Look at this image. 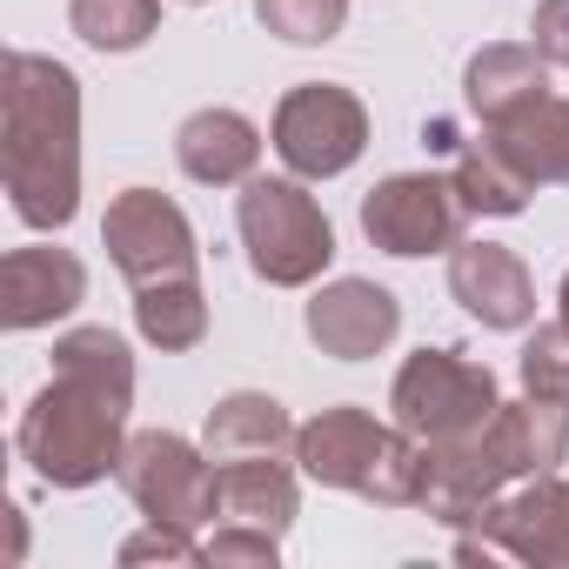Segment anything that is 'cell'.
<instances>
[{
	"mask_svg": "<svg viewBox=\"0 0 569 569\" xmlns=\"http://www.w3.org/2000/svg\"><path fill=\"white\" fill-rule=\"evenodd\" d=\"M121 562H208L201 542L188 529H168V522H148L141 536L121 542Z\"/></svg>",
	"mask_w": 569,
	"mask_h": 569,
	"instance_id": "4316f807",
	"label": "cell"
},
{
	"mask_svg": "<svg viewBox=\"0 0 569 569\" xmlns=\"http://www.w3.org/2000/svg\"><path fill=\"white\" fill-rule=\"evenodd\" d=\"M201 449L208 462H241V456H281L296 449V422L274 396L261 389H234L208 409V429H201Z\"/></svg>",
	"mask_w": 569,
	"mask_h": 569,
	"instance_id": "d6986e66",
	"label": "cell"
},
{
	"mask_svg": "<svg viewBox=\"0 0 569 569\" xmlns=\"http://www.w3.org/2000/svg\"><path fill=\"white\" fill-rule=\"evenodd\" d=\"M449 181H456V194H462V208L469 214H522L529 208V194H536V181L482 134L476 148H462L456 154V168H449Z\"/></svg>",
	"mask_w": 569,
	"mask_h": 569,
	"instance_id": "7402d4cb",
	"label": "cell"
},
{
	"mask_svg": "<svg viewBox=\"0 0 569 569\" xmlns=\"http://www.w3.org/2000/svg\"><path fill=\"white\" fill-rule=\"evenodd\" d=\"M556 302H562V316H556V322L569 329V274H562V296H556Z\"/></svg>",
	"mask_w": 569,
	"mask_h": 569,
	"instance_id": "f1b7e54d",
	"label": "cell"
},
{
	"mask_svg": "<svg viewBox=\"0 0 569 569\" xmlns=\"http://www.w3.org/2000/svg\"><path fill=\"white\" fill-rule=\"evenodd\" d=\"M389 409H396V422H402L416 442L442 449V442L476 436V429L502 409V389H496L489 362H469L462 349H416V356L396 369Z\"/></svg>",
	"mask_w": 569,
	"mask_h": 569,
	"instance_id": "5b68a950",
	"label": "cell"
},
{
	"mask_svg": "<svg viewBox=\"0 0 569 569\" xmlns=\"http://www.w3.org/2000/svg\"><path fill=\"white\" fill-rule=\"evenodd\" d=\"M174 161L201 188H241L261 161V128L234 108H201L174 128Z\"/></svg>",
	"mask_w": 569,
	"mask_h": 569,
	"instance_id": "2e32d148",
	"label": "cell"
},
{
	"mask_svg": "<svg viewBox=\"0 0 569 569\" xmlns=\"http://www.w3.org/2000/svg\"><path fill=\"white\" fill-rule=\"evenodd\" d=\"M134 329H141V342L161 349V356L201 349V342H208V296H201V274L134 289Z\"/></svg>",
	"mask_w": 569,
	"mask_h": 569,
	"instance_id": "44dd1931",
	"label": "cell"
},
{
	"mask_svg": "<svg viewBox=\"0 0 569 569\" xmlns=\"http://www.w3.org/2000/svg\"><path fill=\"white\" fill-rule=\"evenodd\" d=\"M101 248L108 261L121 268L128 289H154V281H188L201 268V248H194V228L188 214L154 194V188H128L108 201L101 214Z\"/></svg>",
	"mask_w": 569,
	"mask_h": 569,
	"instance_id": "ba28073f",
	"label": "cell"
},
{
	"mask_svg": "<svg viewBox=\"0 0 569 569\" xmlns=\"http://www.w3.org/2000/svg\"><path fill=\"white\" fill-rule=\"evenodd\" d=\"M134 409V356L114 329H68L48 389L21 409V456L48 489H94L121 469Z\"/></svg>",
	"mask_w": 569,
	"mask_h": 569,
	"instance_id": "6da1fadb",
	"label": "cell"
},
{
	"mask_svg": "<svg viewBox=\"0 0 569 569\" xmlns=\"http://www.w3.org/2000/svg\"><path fill=\"white\" fill-rule=\"evenodd\" d=\"M522 389L529 396H569V329L562 322H549V329H536L529 342H522Z\"/></svg>",
	"mask_w": 569,
	"mask_h": 569,
	"instance_id": "d4e9b609",
	"label": "cell"
},
{
	"mask_svg": "<svg viewBox=\"0 0 569 569\" xmlns=\"http://www.w3.org/2000/svg\"><path fill=\"white\" fill-rule=\"evenodd\" d=\"M88 302V268L68 248H8L0 254V329H48Z\"/></svg>",
	"mask_w": 569,
	"mask_h": 569,
	"instance_id": "7c38bea8",
	"label": "cell"
},
{
	"mask_svg": "<svg viewBox=\"0 0 569 569\" xmlns=\"http://www.w3.org/2000/svg\"><path fill=\"white\" fill-rule=\"evenodd\" d=\"M0 181L28 228H68L81 208V81L54 54L0 61Z\"/></svg>",
	"mask_w": 569,
	"mask_h": 569,
	"instance_id": "7a4b0ae2",
	"label": "cell"
},
{
	"mask_svg": "<svg viewBox=\"0 0 569 569\" xmlns=\"http://www.w3.org/2000/svg\"><path fill=\"white\" fill-rule=\"evenodd\" d=\"M402 336V302L369 274H342L309 302V342L336 362H369Z\"/></svg>",
	"mask_w": 569,
	"mask_h": 569,
	"instance_id": "8fae6325",
	"label": "cell"
},
{
	"mask_svg": "<svg viewBox=\"0 0 569 569\" xmlns=\"http://www.w3.org/2000/svg\"><path fill=\"white\" fill-rule=\"evenodd\" d=\"M268 141H274V154H281V168H289V174L336 181L369 148V108L349 88H336V81H302V88L281 94Z\"/></svg>",
	"mask_w": 569,
	"mask_h": 569,
	"instance_id": "8992f818",
	"label": "cell"
},
{
	"mask_svg": "<svg viewBox=\"0 0 569 569\" xmlns=\"http://www.w3.org/2000/svg\"><path fill=\"white\" fill-rule=\"evenodd\" d=\"M496 462L509 469V482H529V476H549L562 456H569V396H529L522 402H502L489 422H482Z\"/></svg>",
	"mask_w": 569,
	"mask_h": 569,
	"instance_id": "9a60e30c",
	"label": "cell"
},
{
	"mask_svg": "<svg viewBox=\"0 0 569 569\" xmlns=\"http://www.w3.org/2000/svg\"><path fill=\"white\" fill-rule=\"evenodd\" d=\"M214 509L221 522H254V529H289L302 516V482L281 456H241L214 462Z\"/></svg>",
	"mask_w": 569,
	"mask_h": 569,
	"instance_id": "ac0fdd59",
	"label": "cell"
},
{
	"mask_svg": "<svg viewBox=\"0 0 569 569\" xmlns=\"http://www.w3.org/2000/svg\"><path fill=\"white\" fill-rule=\"evenodd\" d=\"M449 296L482 329H529L536 322V281L516 248L502 241H456L449 248Z\"/></svg>",
	"mask_w": 569,
	"mask_h": 569,
	"instance_id": "4fadbf2b",
	"label": "cell"
},
{
	"mask_svg": "<svg viewBox=\"0 0 569 569\" xmlns=\"http://www.w3.org/2000/svg\"><path fill=\"white\" fill-rule=\"evenodd\" d=\"M529 48H536L549 68H569V0H536Z\"/></svg>",
	"mask_w": 569,
	"mask_h": 569,
	"instance_id": "83f0119b",
	"label": "cell"
},
{
	"mask_svg": "<svg viewBox=\"0 0 569 569\" xmlns=\"http://www.w3.org/2000/svg\"><path fill=\"white\" fill-rule=\"evenodd\" d=\"M181 8H208V0H181Z\"/></svg>",
	"mask_w": 569,
	"mask_h": 569,
	"instance_id": "f546056e",
	"label": "cell"
},
{
	"mask_svg": "<svg viewBox=\"0 0 569 569\" xmlns=\"http://www.w3.org/2000/svg\"><path fill=\"white\" fill-rule=\"evenodd\" d=\"M476 542H462V556H509L529 569H569V476H529L516 496H496L476 522Z\"/></svg>",
	"mask_w": 569,
	"mask_h": 569,
	"instance_id": "30bf717a",
	"label": "cell"
},
{
	"mask_svg": "<svg viewBox=\"0 0 569 569\" xmlns=\"http://www.w3.org/2000/svg\"><path fill=\"white\" fill-rule=\"evenodd\" d=\"M254 21L289 48H329L349 21V0H254Z\"/></svg>",
	"mask_w": 569,
	"mask_h": 569,
	"instance_id": "cb8c5ba5",
	"label": "cell"
},
{
	"mask_svg": "<svg viewBox=\"0 0 569 569\" xmlns=\"http://www.w3.org/2000/svg\"><path fill=\"white\" fill-rule=\"evenodd\" d=\"M234 228L248 248V268L268 289H309L322 281V268L336 261V228L322 214V201L302 188V174H248L241 201H234Z\"/></svg>",
	"mask_w": 569,
	"mask_h": 569,
	"instance_id": "277c9868",
	"label": "cell"
},
{
	"mask_svg": "<svg viewBox=\"0 0 569 569\" xmlns=\"http://www.w3.org/2000/svg\"><path fill=\"white\" fill-rule=\"evenodd\" d=\"M462 194L449 174H389L362 194V234L382 248V254H449L462 241Z\"/></svg>",
	"mask_w": 569,
	"mask_h": 569,
	"instance_id": "9c48e42d",
	"label": "cell"
},
{
	"mask_svg": "<svg viewBox=\"0 0 569 569\" xmlns=\"http://www.w3.org/2000/svg\"><path fill=\"white\" fill-rule=\"evenodd\" d=\"M68 28L101 54H134L161 28V0H68Z\"/></svg>",
	"mask_w": 569,
	"mask_h": 569,
	"instance_id": "603a6c76",
	"label": "cell"
},
{
	"mask_svg": "<svg viewBox=\"0 0 569 569\" xmlns=\"http://www.w3.org/2000/svg\"><path fill=\"white\" fill-rule=\"evenodd\" d=\"M489 141L536 181V188H569V101L542 94L536 108H522L516 121L489 128Z\"/></svg>",
	"mask_w": 569,
	"mask_h": 569,
	"instance_id": "ffe728a7",
	"label": "cell"
},
{
	"mask_svg": "<svg viewBox=\"0 0 569 569\" xmlns=\"http://www.w3.org/2000/svg\"><path fill=\"white\" fill-rule=\"evenodd\" d=\"M509 489V469L496 462V449H489V436L476 429V436H462V442H442V449H429V489H422V509L436 516V522H449V529H469L496 496Z\"/></svg>",
	"mask_w": 569,
	"mask_h": 569,
	"instance_id": "5bb4252c",
	"label": "cell"
},
{
	"mask_svg": "<svg viewBox=\"0 0 569 569\" xmlns=\"http://www.w3.org/2000/svg\"><path fill=\"white\" fill-rule=\"evenodd\" d=\"M201 556L221 569V562H261V569H274V556H281V536L274 529H254V522H221L208 542H201Z\"/></svg>",
	"mask_w": 569,
	"mask_h": 569,
	"instance_id": "484cf974",
	"label": "cell"
},
{
	"mask_svg": "<svg viewBox=\"0 0 569 569\" xmlns=\"http://www.w3.org/2000/svg\"><path fill=\"white\" fill-rule=\"evenodd\" d=\"M114 482L128 489V502H134L148 522H168V529H188V536L221 516V509H214V462H208V449H194V442L174 436V429H141V436H128Z\"/></svg>",
	"mask_w": 569,
	"mask_h": 569,
	"instance_id": "52a82bcc",
	"label": "cell"
},
{
	"mask_svg": "<svg viewBox=\"0 0 569 569\" xmlns=\"http://www.w3.org/2000/svg\"><path fill=\"white\" fill-rule=\"evenodd\" d=\"M296 469L322 489H349L382 509H422L429 489V442H416L402 422H376L369 409H322L296 429Z\"/></svg>",
	"mask_w": 569,
	"mask_h": 569,
	"instance_id": "3957f363",
	"label": "cell"
},
{
	"mask_svg": "<svg viewBox=\"0 0 569 569\" xmlns=\"http://www.w3.org/2000/svg\"><path fill=\"white\" fill-rule=\"evenodd\" d=\"M542 94H549V61L536 48H522V41H496V48L469 54V68H462V101H469V114L482 128L516 121Z\"/></svg>",
	"mask_w": 569,
	"mask_h": 569,
	"instance_id": "e0dca14e",
	"label": "cell"
}]
</instances>
